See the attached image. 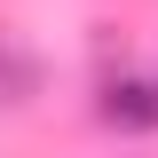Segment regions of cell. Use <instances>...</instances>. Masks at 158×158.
Masks as SVG:
<instances>
[{
	"mask_svg": "<svg viewBox=\"0 0 158 158\" xmlns=\"http://www.w3.org/2000/svg\"><path fill=\"white\" fill-rule=\"evenodd\" d=\"M95 118L118 135H158V79H111L95 95Z\"/></svg>",
	"mask_w": 158,
	"mask_h": 158,
	"instance_id": "6da1fadb",
	"label": "cell"
}]
</instances>
